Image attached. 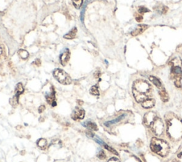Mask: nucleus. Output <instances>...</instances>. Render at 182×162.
Returning a JSON list of instances; mask_svg holds the SVG:
<instances>
[{
    "mask_svg": "<svg viewBox=\"0 0 182 162\" xmlns=\"http://www.w3.org/2000/svg\"><path fill=\"white\" fill-rule=\"evenodd\" d=\"M132 93L137 103H143L151 98L152 89L147 81L143 80L136 81L133 84Z\"/></svg>",
    "mask_w": 182,
    "mask_h": 162,
    "instance_id": "f257e3e1",
    "label": "nucleus"
},
{
    "mask_svg": "<svg viewBox=\"0 0 182 162\" xmlns=\"http://www.w3.org/2000/svg\"><path fill=\"white\" fill-rule=\"evenodd\" d=\"M167 134L170 138L179 140L182 137V121L173 114H169L166 117Z\"/></svg>",
    "mask_w": 182,
    "mask_h": 162,
    "instance_id": "f03ea898",
    "label": "nucleus"
},
{
    "mask_svg": "<svg viewBox=\"0 0 182 162\" xmlns=\"http://www.w3.org/2000/svg\"><path fill=\"white\" fill-rule=\"evenodd\" d=\"M144 122L157 135H161L164 131V124L162 120L153 112H149L144 115Z\"/></svg>",
    "mask_w": 182,
    "mask_h": 162,
    "instance_id": "7ed1b4c3",
    "label": "nucleus"
},
{
    "mask_svg": "<svg viewBox=\"0 0 182 162\" xmlns=\"http://www.w3.org/2000/svg\"><path fill=\"white\" fill-rule=\"evenodd\" d=\"M150 148L153 152L162 157L166 156L169 151V146L168 144L164 140L155 138V137L151 140Z\"/></svg>",
    "mask_w": 182,
    "mask_h": 162,
    "instance_id": "20e7f679",
    "label": "nucleus"
},
{
    "mask_svg": "<svg viewBox=\"0 0 182 162\" xmlns=\"http://www.w3.org/2000/svg\"><path fill=\"white\" fill-rule=\"evenodd\" d=\"M171 77L174 81V83L177 88H181V79L182 77V68L180 65L176 63V59L172 60L171 62Z\"/></svg>",
    "mask_w": 182,
    "mask_h": 162,
    "instance_id": "39448f33",
    "label": "nucleus"
},
{
    "mask_svg": "<svg viewBox=\"0 0 182 162\" xmlns=\"http://www.w3.org/2000/svg\"><path fill=\"white\" fill-rule=\"evenodd\" d=\"M53 76L55 78L63 85H69L71 83V78H70L69 74L65 72L64 70L55 69L53 72Z\"/></svg>",
    "mask_w": 182,
    "mask_h": 162,
    "instance_id": "423d86ee",
    "label": "nucleus"
},
{
    "mask_svg": "<svg viewBox=\"0 0 182 162\" xmlns=\"http://www.w3.org/2000/svg\"><path fill=\"white\" fill-rule=\"evenodd\" d=\"M85 117V111L79 107H76L73 112L71 115V117L73 120H82Z\"/></svg>",
    "mask_w": 182,
    "mask_h": 162,
    "instance_id": "0eeeda50",
    "label": "nucleus"
},
{
    "mask_svg": "<svg viewBox=\"0 0 182 162\" xmlns=\"http://www.w3.org/2000/svg\"><path fill=\"white\" fill-rule=\"evenodd\" d=\"M70 51L69 49H65L60 55V61L63 66H65L70 59Z\"/></svg>",
    "mask_w": 182,
    "mask_h": 162,
    "instance_id": "6e6552de",
    "label": "nucleus"
},
{
    "mask_svg": "<svg viewBox=\"0 0 182 162\" xmlns=\"http://www.w3.org/2000/svg\"><path fill=\"white\" fill-rule=\"evenodd\" d=\"M24 92V88L22 86V84L21 83H18L16 87V94H15V96L14 97V105H16V103H18V100H19V95H21V93H22Z\"/></svg>",
    "mask_w": 182,
    "mask_h": 162,
    "instance_id": "1a4fd4ad",
    "label": "nucleus"
},
{
    "mask_svg": "<svg viewBox=\"0 0 182 162\" xmlns=\"http://www.w3.org/2000/svg\"><path fill=\"white\" fill-rule=\"evenodd\" d=\"M154 104H155V100H154V99L149 98V99H147V100L144 101L143 103H142V106L144 108L149 109V108H152L154 107Z\"/></svg>",
    "mask_w": 182,
    "mask_h": 162,
    "instance_id": "9d476101",
    "label": "nucleus"
},
{
    "mask_svg": "<svg viewBox=\"0 0 182 162\" xmlns=\"http://www.w3.org/2000/svg\"><path fill=\"white\" fill-rule=\"evenodd\" d=\"M147 28H148V26L147 25H140V26H138V27L136 28V29L133 31L131 33H132V36L139 35V34H140V33H142V32H144V31L146 30Z\"/></svg>",
    "mask_w": 182,
    "mask_h": 162,
    "instance_id": "9b49d317",
    "label": "nucleus"
},
{
    "mask_svg": "<svg viewBox=\"0 0 182 162\" xmlns=\"http://www.w3.org/2000/svg\"><path fill=\"white\" fill-rule=\"evenodd\" d=\"M125 116L126 115L125 114L119 116L118 118H116V119H115V120H113L111 121H108V122H105V125L106 127H110V126H111V125H113L114 124H116V123L120 122L121 120H122L125 117Z\"/></svg>",
    "mask_w": 182,
    "mask_h": 162,
    "instance_id": "f8f14e48",
    "label": "nucleus"
},
{
    "mask_svg": "<svg viewBox=\"0 0 182 162\" xmlns=\"http://www.w3.org/2000/svg\"><path fill=\"white\" fill-rule=\"evenodd\" d=\"M159 95H160V98H161L162 100L163 101V102L166 103L169 100V95L168 94H167L166 90H165L164 88L159 89Z\"/></svg>",
    "mask_w": 182,
    "mask_h": 162,
    "instance_id": "ddd939ff",
    "label": "nucleus"
},
{
    "mask_svg": "<svg viewBox=\"0 0 182 162\" xmlns=\"http://www.w3.org/2000/svg\"><path fill=\"white\" fill-rule=\"evenodd\" d=\"M149 81L152 82V83L155 86L157 87V88L159 89H161V88H163V87H162V83L161 82H160V81L157 78H156V77H154V76H149Z\"/></svg>",
    "mask_w": 182,
    "mask_h": 162,
    "instance_id": "4468645a",
    "label": "nucleus"
},
{
    "mask_svg": "<svg viewBox=\"0 0 182 162\" xmlns=\"http://www.w3.org/2000/svg\"><path fill=\"white\" fill-rule=\"evenodd\" d=\"M82 125L84 127H86L87 128H89L92 130H98V126L95 123L92 122H85L84 123H82Z\"/></svg>",
    "mask_w": 182,
    "mask_h": 162,
    "instance_id": "2eb2a0df",
    "label": "nucleus"
},
{
    "mask_svg": "<svg viewBox=\"0 0 182 162\" xmlns=\"http://www.w3.org/2000/svg\"><path fill=\"white\" fill-rule=\"evenodd\" d=\"M76 33H77V28L75 27L73 28V29L71 30L69 33H68L66 35H65L64 37L65 38H66V39H73V38L76 37Z\"/></svg>",
    "mask_w": 182,
    "mask_h": 162,
    "instance_id": "dca6fc26",
    "label": "nucleus"
},
{
    "mask_svg": "<svg viewBox=\"0 0 182 162\" xmlns=\"http://www.w3.org/2000/svg\"><path fill=\"white\" fill-rule=\"evenodd\" d=\"M37 145L41 149H45L47 147V141L45 139H40L37 142Z\"/></svg>",
    "mask_w": 182,
    "mask_h": 162,
    "instance_id": "f3484780",
    "label": "nucleus"
},
{
    "mask_svg": "<svg viewBox=\"0 0 182 162\" xmlns=\"http://www.w3.org/2000/svg\"><path fill=\"white\" fill-rule=\"evenodd\" d=\"M18 54L19 55V56H20L22 59H26L29 57V53L26 51V50H19Z\"/></svg>",
    "mask_w": 182,
    "mask_h": 162,
    "instance_id": "a211bd4d",
    "label": "nucleus"
},
{
    "mask_svg": "<svg viewBox=\"0 0 182 162\" xmlns=\"http://www.w3.org/2000/svg\"><path fill=\"white\" fill-rule=\"evenodd\" d=\"M90 93H91V95H100V93H99L98 86L94 85V86L92 87V88L90 89Z\"/></svg>",
    "mask_w": 182,
    "mask_h": 162,
    "instance_id": "6ab92c4d",
    "label": "nucleus"
},
{
    "mask_svg": "<svg viewBox=\"0 0 182 162\" xmlns=\"http://www.w3.org/2000/svg\"><path fill=\"white\" fill-rule=\"evenodd\" d=\"M72 2L76 9H79L82 4V0H72Z\"/></svg>",
    "mask_w": 182,
    "mask_h": 162,
    "instance_id": "aec40b11",
    "label": "nucleus"
},
{
    "mask_svg": "<svg viewBox=\"0 0 182 162\" xmlns=\"http://www.w3.org/2000/svg\"><path fill=\"white\" fill-rule=\"evenodd\" d=\"M103 146L104 147H105V148L106 149H108V151H110V152H112V153L115 154V155H118V152H117V151H116L115 150V149H113V148H112V147H109L108 144H106L105 143V144H104L103 145Z\"/></svg>",
    "mask_w": 182,
    "mask_h": 162,
    "instance_id": "412c9836",
    "label": "nucleus"
},
{
    "mask_svg": "<svg viewBox=\"0 0 182 162\" xmlns=\"http://www.w3.org/2000/svg\"><path fill=\"white\" fill-rule=\"evenodd\" d=\"M157 10L160 13H162V14H165L166 13L167 11H168V8H167V7H165V6H161V7H159L158 9H157Z\"/></svg>",
    "mask_w": 182,
    "mask_h": 162,
    "instance_id": "4be33fe9",
    "label": "nucleus"
},
{
    "mask_svg": "<svg viewBox=\"0 0 182 162\" xmlns=\"http://www.w3.org/2000/svg\"><path fill=\"white\" fill-rule=\"evenodd\" d=\"M138 11H139V13L140 14H143L146 13V12H149V10L144 7H140L139 9H138Z\"/></svg>",
    "mask_w": 182,
    "mask_h": 162,
    "instance_id": "5701e85b",
    "label": "nucleus"
},
{
    "mask_svg": "<svg viewBox=\"0 0 182 162\" xmlns=\"http://www.w3.org/2000/svg\"><path fill=\"white\" fill-rule=\"evenodd\" d=\"M98 157L99 159H105L106 158V155H105V152H104V151L100 150V151H99V153L98 154Z\"/></svg>",
    "mask_w": 182,
    "mask_h": 162,
    "instance_id": "b1692460",
    "label": "nucleus"
},
{
    "mask_svg": "<svg viewBox=\"0 0 182 162\" xmlns=\"http://www.w3.org/2000/svg\"><path fill=\"white\" fill-rule=\"evenodd\" d=\"M135 19L138 22H141V21L143 20V16L142 14H137L135 16Z\"/></svg>",
    "mask_w": 182,
    "mask_h": 162,
    "instance_id": "393cba45",
    "label": "nucleus"
},
{
    "mask_svg": "<svg viewBox=\"0 0 182 162\" xmlns=\"http://www.w3.org/2000/svg\"><path fill=\"white\" fill-rule=\"evenodd\" d=\"M86 135L87 137H89V138H93L95 136V134H93L91 132H86Z\"/></svg>",
    "mask_w": 182,
    "mask_h": 162,
    "instance_id": "a878e982",
    "label": "nucleus"
},
{
    "mask_svg": "<svg viewBox=\"0 0 182 162\" xmlns=\"http://www.w3.org/2000/svg\"><path fill=\"white\" fill-rule=\"evenodd\" d=\"M108 162H120V161L117 158H111Z\"/></svg>",
    "mask_w": 182,
    "mask_h": 162,
    "instance_id": "bb28decb",
    "label": "nucleus"
},
{
    "mask_svg": "<svg viewBox=\"0 0 182 162\" xmlns=\"http://www.w3.org/2000/svg\"><path fill=\"white\" fill-rule=\"evenodd\" d=\"M45 110V106L44 105H41L39 107V108H38V111H39V112H42L43 110Z\"/></svg>",
    "mask_w": 182,
    "mask_h": 162,
    "instance_id": "cd10ccee",
    "label": "nucleus"
},
{
    "mask_svg": "<svg viewBox=\"0 0 182 162\" xmlns=\"http://www.w3.org/2000/svg\"><path fill=\"white\" fill-rule=\"evenodd\" d=\"M2 54V48H1V47H0V55Z\"/></svg>",
    "mask_w": 182,
    "mask_h": 162,
    "instance_id": "c85d7f7f",
    "label": "nucleus"
}]
</instances>
